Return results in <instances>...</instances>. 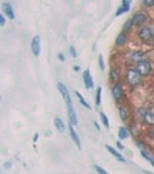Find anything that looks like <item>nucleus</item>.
<instances>
[{
    "instance_id": "1",
    "label": "nucleus",
    "mask_w": 154,
    "mask_h": 174,
    "mask_svg": "<svg viewBox=\"0 0 154 174\" xmlns=\"http://www.w3.org/2000/svg\"><path fill=\"white\" fill-rule=\"evenodd\" d=\"M143 80V76L137 72V68H133V67H129L126 70V81L131 89H134L136 86H139Z\"/></svg>"
},
{
    "instance_id": "2",
    "label": "nucleus",
    "mask_w": 154,
    "mask_h": 174,
    "mask_svg": "<svg viewBox=\"0 0 154 174\" xmlns=\"http://www.w3.org/2000/svg\"><path fill=\"white\" fill-rule=\"evenodd\" d=\"M137 37H139L140 41H143V43H150L154 37L153 29H151L150 26H144V27H141L139 30V33H137Z\"/></svg>"
},
{
    "instance_id": "3",
    "label": "nucleus",
    "mask_w": 154,
    "mask_h": 174,
    "mask_svg": "<svg viewBox=\"0 0 154 174\" xmlns=\"http://www.w3.org/2000/svg\"><path fill=\"white\" fill-rule=\"evenodd\" d=\"M111 96H113V99L116 100V101H118V103L123 100L124 89H123V84H121L120 81H118V83H114L113 86H111Z\"/></svg>"
},
{
    "instance_id": "4",
    "label": "nucleus",
    "mask_w": 154,
    "mask_h": 174,
    "mask_svg": "<svg viewBox=\"0 0 154 174\" xmlns=\"http://www.w3.org/2000/svg\"><path fill=\"white\" fill-rule=\"evenodd\" d=\"M136 68H137V72L140 73V74L144 77V76H148L151 73V70H153V67H151V63L148 62L147 59L146 60H143V62H140L139 64L136 66Z\"/></svg>"
},
{
    "instance_id": "5",
    "label": "nucleus",
    "mask_w": 154,
    "mask_h": 174,
    "mask_svg": "<svg viewBox=\"0 0 154 174\" xmlns=\"http://www.w3.org/2000/svg\"><path fill=\"white\" fill-rule=\"evenodd\" d=\"M57 89H59L60 94H62L63 100H64L66 107H71V106H73V103H71V97H70V93H69V90H67V87H66L63 83H57Z\"/></svg>"
},
{
    "instance_id": "6",
    "label": "nucleus",
    "mask_w": 154,
    "mask_h": 174,
    "mask_svg": "<svg viewBox=\"0 0 154 174\" xmlns=\"http://www.w3.org/2000/svg\"><path fill=\"white\" fill-rule=\"evenodd\" d=\"M129 59H130V62L139 64L140 62L146 60V53L143 52V50H133V52L129 53Z\"/></svg>"
},
{
    "instance_id": "7",
    "label": "nucleus",
    "mask_w": 154,
    "mask_h": 174,
    "mask_svg": "<svg viewBox=\"0 0 154 174\" xmlns=\"http://www.w3.org/2000/svg\"><path fill=\"white\" fill-rule=\"evenodd\" d=\"M30 49H31L33 56H39V54H40V49H41V39H40V36H34V37H33L31 44H30Z\"/></svg>"
},
{
    "instance_id": "8",
    "label": "nucleus",
    "mask_w": 154,
    "mask_h": 174,
    "mask_svg": "<svg viewBox=\"0 0 154 174\" xmlns=\"http://www.w3.org/2000/svg\"><path fill=\"white\" fill-rule=\"evenodd\" d=\"M83 81H84V86H86L87 90H90V89L94 87V81H93V79H91V73H90L89 68L83 72Z\"/></svg>"
},
{
    "instance_id": "9",
    "label": "nucleus",
    "mask_w": 154,
    "mask_h": 174,
    "mask_svg": "<svg viewBox=\"0 0 154 174\" xmlns=\"http://www.w3.org/2000/svg\"><path fill=\"white\" fill-rule=\"evenodd\" d=\"M131 20H133V23H134L136 26L143 24V23H144L146 20H147V14H146L144 12H136L134 14H133Z\"/></svg>"
},
{
    "instance_id": "10",
    "label": "nucleus",
    "mask_w": 154,
    "mask_h": 174,
    "mask_svg": "<svg viewBox=\"0 0 154 174\" xmlns=\"http://www.w3.org/2000/svg\"><path fill=\"white\" fill-rule=\"evenodd\" d=\"M104 147H106V150H107V151L110 153V154L113 155V157H114V159H116V160H118V161H121V163H127V159H124L123 155H121L120 153H118L116 149H113V147H111L110 144H106Z\"/></svg>"
},
{
    "instance_id": "11",
    "label": "nucleus",
    "mask_w": 154,
    "mask_h": 174,
    "mask_svg": "<svg viewBox=\"0 0 154 174\" xmlns=\"http://www.w3.org/2000/svg\"><path fill=\"white\" fill-rule=\"evenodd\" d=\"M114 44L117 47H123L127 44V33H124L123 30H121V33H118V36L116 37V41H114Z\"/></svg>"
},
{
    "instance_id": "12",
    "label": "nucleus",
    "mask_w": 154,
    "mask_h": 174,
    "mask_svg": "<svg viewBox=\"0 0 154 174\" xmlns=\"http://www.w3.org/2000/svg\"><path fill=\"white\" fill-rule=\"evenodd\" d=\"M130 6H131V3H130L129 0H123L121 2V4H120V7L117 9V12H116V16H121L123 13H126V12H129L130 10Z\"/></svg>"
},
{
    "instance_id": "13",
    "label": "nucleus",
    "mask_w": 154,
    "mask_h": 174,
    "mask_svg": "<svg viewBox=\"0 0 154 174\" xmlns=\"http://www.w3.org/2000/svg\"><path fill=\"white\" fill-rule=\"evenodd\" d=\"M69 133H70V136H71V140L74 141V144H76V147L79 150H81V143H80V139H79V136H77V133L74 131V127L73 126H70L69 127Z\"/></svg>"
},
{
    "instance_id": "14",
    "label": "nucleus",
    "mask_w": 154,
    "mask_h": 174,
    "mask_svg": "<svg viewBox=\"0 0 154 174\" xmlns=\"http://www.w3.org/2000/svg\"><path fill=\"white\" fill-rule=\"evenodd\" d=\"M3 13L7 16V19L9 20H14V12L12 9V4L10 3H3Z\"/></svg>"
},
{
    "instance_id": "15",
    "label": "nucleus",
    "mask_w": 154,
    "mask_h": 174,
    "mask_svg": "<svg viewBox=\"0 0 154 174\" xmlns=\"http://www.w3.org/2000/svg\"><path fill=\"white\" fill-rule=\"evenodd\" d=\"M67 116H69V121H70V126H76L77 124V116H76V111H74L73 106L71 107H67Z\"/></svg>"
},
{
    "instance_id": "16",
    "label": "nucleus",
    "mask_w": 154,
    "mask_h": 174,
    "mask_svg": "<svg viewBox=\"0 0 154 174\" xmlns=\"http://www.w3.org/2000/svg\"><path fill=\"white\" fill-rule=\"evenodd\" d=\"M54 126H56V128H57L59 133H64V131H66V124H64V121H63L60 117L54 118Z\"/></svg>"
},
{
    "instance_id": "17",
    "label": "nucleus",
    "mask_w": 154,
    "mask_h": 174,
    "mask_svg": "<svg viewBox=\"0 0 154 174\" xmlns=\"http://www.w3.org/2000/svg\"><path fill=\"white\" fill-rule=\"evenodd\" d=\"M129 136H130L129 128L121 126V127L118 128V139H120V140H126V139H129Z\"/></svg>"
},
{
    "instance_id": "18",
    "label": "nucleus",
    "mask_w": 154,
    "mask_h": 174,
    "mask_svg": "<svg viewBox=\"0 0 154 174\" xmlns=\"http://www.w3.org/2000/svg\"><path fill=\"white\" fill-rule=\"evenodd\" d=\"M144 123L148 126H151V127H154V111H150V110H148L147 114H146Z\"/></svg>"
},
{
    "instance_id": "19",
    "label": "nucleus",
    "mask_w": 154,
    "mask_h": 174,
    "mask_svg": "<svg viewBox=\"0 0 154 174\" xmlns=\"http://www.w3.org/2000/svg\"><path fill=\"white\" fill-rule=\"evenodd\" d=\"M118 79H120V74H118L117 68L113 67V68L110 70V80L113 81V84H114V83H118Z\"/></svg>"
},
{
    "instance_id": "20",
    "label": "nucleus",
    "mask_w": 154,
    "mask_h": 174,
    "mask_svg": "<svg viewBox=\"0 0 154 174\" xmlns=\"http://www.w3.org/2000/svg\"><path fill=\"white\" fill-rule=\"evenodd\" d=\"M76 97L79 99V101H80V104H81V106H83V107H86L87 110H91V106H90L89 103L86 101V99H84V97L81 96V94L79 93V91H76Z\"/></svg>"
},
{
    "instance_id": "21",
    "label": "nucleus",
    "mask_w": 154,
    "mask_h": 174,
    "mask_svg": "<svg viewBox=\"0 0 154 174\" xmlns=\"http://www.w3.org/2000/svg\"><path fill=\"white\" fill-rule=\"evenodd\" d=\"M148 110H146L144 107H140V109H137V117L140 118V120L144 123V118H146V114H147Z\"/></svg>"
},
{
    "instance_id": "22",
    "label": "nucleus",
    "mask_w": 154,
    "mask_h": 174,
    "mask_svg": "<svg viewBox=\"0 0 154 174\" xmlns=\"http://www.w3.org/2000/svg\"><path fill=\"white\" fill-rule=\"evenodd\" d=\"M133 26H134V23H133V20L131 19H129V20H126V23L123 24V31L124 33H127V31H130L133 29Z\"/></svg>"
},
{
    "instance_id": "23",
    "label": "nucleus",
    "mask_w": 154,
    "mask_h": 174,
    "mask_svg": "<svg viewBox=\"0 0 154 174\" xmlns=\"http://www.w3.org/2000/svg\"><path fill=\"white\" fill-rule=\"evenodd\" d=\"M118 113H120V117L123 121H126L127 118H129V110H127L126 107H120V109H118Z\"/></svg>"
},
{
    "instance_id": "24",
    "label": "nucleus",
    "mask_w": 154,
    "mask_h": 174,
    "mask_svg": "<svg viewBox=\"0 0 154 174\" xmlns=\"http://www.w3.org/2000/svg\"><path fill=\"white\" fill-rule=\"evenodd\" d=\"M100 120H102V123L104 124V127H106V128H110V121H108L107 116H106L103 111H100Z\"/></svg>"
},
{
    "instance_id": "25",
    "label": "nucleus",
    "mask_w": 154,
    "mask_h": 174,
    "mask_svg": "<svg viewBox=\"0 0 154 174\" xmlns=\"http://www.w3.org/2000/svg\"><path fill=\"white\" fill-rule=\"evenodd\" d=\"M140 153H141V157L146 160V161L151 163V161H153V160H154V157H153V155H150V154H148V153L144 149H143V150H140Z\"/></svg>"
},
{
    "instance_id": "26",
    "label": "nucleus",
    "mask_w": 154,
    "mask_h": 174,
    "mask_svg": "<svg viewBox=\"0 0 154 174\" xmlns=\"http://www.w3.org/2000/svg\"><path fill=\"white\" fill-rule=\"evenodd\" d=\"M100 104H102V87H99L96 91V106L99 107Z\"/></svg>"
},
{
    "instance_id": "27",
    "label": "nucleus",
    "mask_w": 154,
    "mask_h": 174,
    "mask_svg": "<svg viewBox=\"0 0 154 174\" xmlns=\"http://www.w3.org/2000/svg\"><path fill=\"white\" fill-rule=\"evenodd\" d=\"M94 170H96V173H97V174H110V173H107L103 167H100L99 164H94Z\"/></svg>"
},
{
    "instance_id": "28",
    "label": "nucleus",
    "mask_w": 154,
    "mask_h": 174,
    "mask_svg": "<svg viewBox=\"0 0 154 174\" xmlns=\"http://www.w3.org/2000/svg\"><path fill=\"white\" fill-rule=\"evenodd\" d=\"M99 67H100V70H104V60H103L102 54H99Z\"/></svg>"
},
{
    "instance_id": "29",
    "label": "nucleus",
    "mask_w": 154,
    "mask_h": 174,
    "mask_svg": "<svg viewBox=\"0 0 154 174\" xmlns=\"http://www.w3.org/2000/svg\"><path fill=\"white\" fill-rule=\"evenodd\" d=\"M143 6H146V7H153L154 6V0H144V2H143Z\"/></svg>"
},
{
    "instance_id": "30",
    "label": "nucleus",
    "mask_w": 154,
    "mask_h": 174,
    "mask_svg": "<svg viewBox=\"0 0 154 174\" xmlns=\"http://www.w3.org/2000/svg\"><path fill=\"white\" fill-rule=\"evenodd\" d=\"M70 54H71V57H77V52L74 49V46H70Z\"/></svg>"
},
{
    "instance_id": "31",
    "label": "nucleus",
    "mask_w": 154,
    "mask_h": 174,
    "mask_svg": "<svg viewBox=\"0 0 154 174\" xmlns=\"http://www.w3.org/2000/svg\"><path fill=\"white\" fill-rule=\"evenodd\" d=\"M0 24H2V26L6 24V17H4V14L0 16Z\"/></svg>"
},
{
    "instance_id": "32",
    "label": "nucleus",
    "mask_w": 154,
    "mask_h": 174,
    "mask_svg": "<svg viewBox=\"0 0 154 174\" xmlns=\"http://www.w3.org/2000/svg\"><path fill=\"white\" fill-rule=\"evenodd\" d=\"M57 59H59L60 62H64L66 57H64V54H63V53H59V54H57Z\"/></svg>"
},
{
    "instance_id": "33",
    "label": "nucleus",
    "mask_w": 154,
    "mask_h": 174,
    "mask_svg": "<svg viewBox=\"0 0 154 174\" xmlns=\"http://www.w3.org/2000/svg\"><path fill=\"white\" fill-rule=\"evenodd\" d=\"M136 144H137V146L140 147V150H143V147H146V146H144V143H143V141H136Z\"/></svg>"
},
{
    "instance_id": "34",
    "label": "nucleus",
    "mask_w": 154,
    "mask_h": 174,
    "mask_svg": "<svg viewBox=\"0 0 154 174\" xmlns=\"http://www.w3.org/2000/svg\"><path fill=\"white\" fill-rule=\"evenodd\" d=\"M116 146H117V149H118V150H123V149H124V146L121 144V141H117V144H116Z\"/></svg>"
},
{
    "instance_id": "35",
    "label": "nucleus",
    "mask_w": 154,
    "mask_h": 174,
    "mask_svg": "<svg viewBox=\"0 0 154 174\" xmlns=\"http://www.w3.org/2000/svg\"><path fill=\"white\" fill-rule=\"evenodd\" d=\"M39 137H40V134H39V133H36V134L33 136V141H34V143H36V141L39 140Z\"/></svg>"
},
{
    "instance_id": "36",
    "label": "nucleus",
    "mask_w": 154,
    "mask_h": 174,
    "mask_svg": "<svg viewBox=\"0 0 154 174\" xmlns=\"http://www.w3.org/2000/svg\"><path fill=\"white\" fill-rule=\"evenodd\" d=\"M93 124H94L96 130H99V131H100V124H99V123H97V121H94V123H93Z\"/></svg>"
},
{
    "instance_id": "37",
    "label": "nucleus",
    "mask_w": 154,
    "mask_h": 174,
    "mask_svg": "<svg viewBox=\"0 0 154 174\" xmlns=\"http://www.w3.org/2000/svg\"><path fill=\"white\" fill-rule=\"evenodd\" d=\"M73 70L74 72H80V66H73Z\"/></svg>"
},
{
    "instance_id": "38",
    "label": "nucleus",
    "mask_w": 154,
    "mask_h": 174,
    "mask_svg": "<svg viewBox=\"0 0 154 174\" xmlns=\"http://www.w3.org/2000/svg\"><path fill=\"white\" fill-rule=\"evenodd\" d=\"M150 137H151V139H154V127L150 130Z\"/></svg>"
},
{
    "instance_id": "39",
    "label": "nucleus",
    "mask_w": 154,
    "mask_h": 174,
    "mask_svg": "<svg viewBox=\"0 0 154 174\" xmlns=\"http://www.w3.org/2000/svg\"><path fill=\"white\" fill-rule=\"evenodd\" d=\"M10 166H12V163H6V164H4V167H6V168H10Z\"/></svg>"
},
{
    "instance_id": "40",
    "label": "nucleus",
    "mask_w": 154,
    "mask_h": 174,
    "mask_svg": "<svg viewBox=\"0 0 154 174\" xmlns=\"http://www.w3.org/2000/svg\"><path fill=\"white\" fill-rule=\"evenodd\" d=\"M144 174H153V173H150V171H147V170H144Z\"/></svg>"
},
{
    "instance_id": "41",
    "label": "nucleus",
    "mask_w": 154,
    "mask_h": 174,
    "mask_svg": "<svg viewBox=\"0 0 154 174\" xmlns=\"http://www.w3.org/2000/svg\"><path fill=\"white\" fill-rule=\"evenodd\" d=\"M151 46H153V49H154V37H153V40H151Z\"/></svg>"
}]
</instances>
